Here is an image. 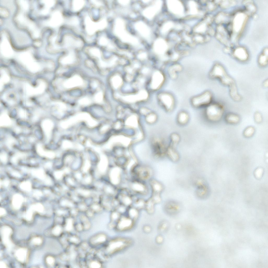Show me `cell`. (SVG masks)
Here are the masks:
<instances>
[{"label":"cell","instance_id":"277c9868","mask_svg":"<svg viewBox=\"0 0 268 268\" xmlns=\"http://www.w3.org/2000/svg\"><path fill=\"white\" fill-rule=\"evenodd\" d=\"M86 29L87 33L92 35L98 30L103 29L105 27L106 22L102 20L98 22H93L89 17H87L85 20Z\"/></svg>","mask_w":268,"mask_h":268},{"label":"cell","instance_id":"681fc988","mask_svg":"<svg viewBox=\"0 0 268 268\" xmlns=\"http://www.w3.org/2000/svg\"><path fill=\"white\" fill-rule=\"evenodd\" d=\"M46 261L49 264L51 265H53L54 262V259L52 257L49 256L46 258Z\"/></svg>","mask_w":268,"mask_h":268},{"label":"cell","instance_id":"8d00e7d4","mask_svg":"<svg viewBox=\"0 0 268 268\" xmlns=\"http://www.w3.org/2000/svg\"><path fill=\"white\" fill-rule=\"evenodd\" d=\"M255 121L257 123H260L262 121V117L261 114L258 112H256L255 114Z\"/></svg>","mask_w":268,"mask_h":268},{"label":"cell","instance_id":"ffe728a7","mask_svg":"<svg viewBox=\"0 0 268 268\" xmlns=\"http://www.w3.org/2000/svg\"><path fill=\"white\" fill-rule=\"evenodd\" d=\"M63 21V19L61 14L57 12L55 13L53 15L52 19V24L54 26H57L60 24Z\"/></svg>","mask_w":268,"mask_h":268},{"label":"cell","instance_id":"d590c367","mask_svg":"<svg viewBox=\"0 0 268 268\" xmlns=\"http://www.w3.org/2000/svg\"><path fill=\"white\" fill-rule=\"evenodd\" d=\"M62 231V229L61 227L59 226H56L53 230V233L56 236H58L61 233Z\"/></svg>","mask_w":268,"mask_h":268},{"label":"cell","instance_id":"cb8c5ba5","mask_svg":"<svg viewBox=\"0 0 268 268\" xmlns=\"http://www.w3.org/2000/svg\"><path fill=\"white\" fill-rule=\"evenodd\" d=\"M121 220L118 226L119 229H126L131 226L132 222L130 219L124 218Z\"/></svg>","mask_w":268,"mask_h":268},{"label":"cell","instance_id":"f5cc1de1","mask_svg":"<svg viewBox=\"0 0 268 268\" xmlns=\"http://www.w3.org/2000/svg\"><path fill=\"white\" fill-rule=\"evenodd\" d=\"M70 240L72 242L75 243H79V241L78 239L75 237H71L70 239Z\"/></svg>","mask_w":268,"mask_h":268},{"label":"cell","instance_id":"f907efd6","mask_svg":"<svg viewBox=\"0 0 268 268\" xmlns=\"http://www.w3.org/2000/svg\"><path fill=\"white\" fill-rule=\"evenodd\" d=\"M1 14L4 17H7L8 15V12L6 10L3 8H1Z\"/></svg>","mask_w":268,"mask_h":268},{"label":"cell","instance_id":"b9f144b4","mask_svg":"<svg viewBox=\"0 0 268 268\" xmlns=\"http://www.w3.org/2000/svg\"><path fill=\"white\" fill-rule=\"evenodd\" d=\"M68 23L72 25H76L78 24L79 20L77 18L73 17L69 20Z\"/></svg>","mask_w":268,"mask_h":268},{"label":"cell","instance_id":"d4e9b609","mask_svg":"<svg viewBox=\"0 0 268 268\" xmlns=\"http://www.w3.org/2000/svg\"><path fill=\"white\" fill-rule=\"evenodd\" d=\"M180 140V136L178 134L176 133H172L170 136V145L175 147L179 143Z\"/></svg>","mask_w":268,"mask_h":268},{"label":"cell","instance_id":"f6af8a7d","mask_svg":"<svg viewBox=\"0 0 268 268\" xmlns=\"http://www.w3.org/2000/svg\"><path fill=\"white\" fill-rule=\"evenodd\" d=\"M91 267L94 268H99L101 266V264L97 261H93L90 264Z\"/></svg>","mask_w":268,"mask_h":268},{"label":"cell","instance_id":"9c48e42d","mask_svg":"<svg viewBox=\"0 0 268 268\" xmlns=\"http://www.w3.org/2000/svg\"><path fill=\"white\" fill-rule=\"evenodd\" d=\"M83 83L82 79L77 76H74L69 79L65 82V86L67 88H71L79 86L82 84Z\"/></svg>","mask_w":268,"mask_h":268},{"label":"cell","instance_id":"f35d334b","mask_svg":"<svg viewBox=\"0 0 268 268\" xmlns=\"http://www.w3.org/2000/svg\"><path fill=\"white\" fill-rule=\"evenodd\" d=\"M79 103L82 105H88L90 103L91 101L89 98H84L79 101Z\"/></svg>","mask_w":268,"mask_h":268},{"label":"cell","instance_id":"8992f818","mask_svg":"<svg viewBox=\"0 0 268 268\" xmlns=\"http://www.w3.org/2000/svg\"><path fill=\"white\" fill-rule=\"evenodd\" d=\"M64 43L66 47L71 48H80L83 44L82 42L80 40L70 35L65 36Z\"/></svg>","mask_w":268,"mask_h":268},{"label":"cell","instance_id":"52a82bcc","mask_svg":"<svg viewBox=\"0 0 268 268\" xmlns=\"http://www.w3.org/2000/svg\"><path fill=\"white\" fill-rule=\"evenodd\" d=\"M1 231L3 243L9 249H10L12 246L10 239V236L12 232V230L8 226H4L2 227Z\"/></svg>","mask_w":268,"mask_h":268},{"label":"cell","instance_id":"74e56055","mask_svg":"<svg viewBox=\"0 0 268 268\" xmlns=\"http://www.w3.org/2000/svg\"><path fill=\"white\" fill-rule=\"evenodd\" d=\"M193 38L194 40L197 42H202L204 41V38L198 34H196Z\"/></svg>","mask_w":268,"mask_h":268},{"label":"cell","instance_id":"4fadbf2b","mask_svg":"<svg viewBox=\"0 0 268 268\" xmlns=\"http://www.w3.org/2000/svg\"><path fill=\"white\" fill-rule=\"evenodd\" d=\"M177 119L178 123L179 125H184L186 124L189 120V115L186 112L181 111L178 114Z\"/></svg>","mask_w":268,"mask_h":268},{"label":"cell","instance_id":"1f68e13d","mask_svg":"<svg viewBox=\"0 0 268 268\" xmlns=\"http://www.w3.org/2000/svg\"><path fill=\"white\" fill-rule=\"evenodd\" d=\"M89 51L90 54L93 56L98 57H101V52L97 48H92L90 49Z\"/></svg>","mask_w":268,"mask_h":268},{"label":"cell","instance_id":"f546056e","mask_svg":"<svg viewBox=\"0 0 268 268\" xmlns=\"http://www.w3.org/2000/svg\"><path fill=\"white\" fill-rule=\"evenodd\" d=\"M255 132V128L253 127L250 126L245 129L243 132V134L245 137L249 138L253 136Z\"/></svg>","mask_w":268,"mask_h":268},{"label":"cell","instance_id":"4316f807","mask_svg":"<svg viewBox=\"0 0 268 268\" xmlns=\"http://www.w3.org/2000/svg\"><path fill=\"white\" fill-rule=\"evenodd\" d=\"M107 161L106 158L102 156L98 165V167L100 171L102 172H105L107 169Z\"/></svg>","mask_w":268,"mask_h":268},{"label":"cell","instance_id":"03108f58","mask_svg":"<svg viewBox=\"0 0 268 268\" xmlns=\"http://www.w3.org/2000/svg\"><path fill=\"white\" fill-rule=\"evenodd\" d=\"M80 208L82 210H84L85 209V207L83 205H82L80 206Z\"/></svg>","mask_w":268,"mask_h":268},{"label":"cell","instance_id":"9a60e30c","mask_svg":"<svg viewBox=\"0 0 268 268\" xmlns=\"http://www.w3.org/2000/svg\"><path fill=\"white\" fill-rule=\"evenodd\" d=\"M258 64L260 67H265L268 65L267 50L265 49L259 56L258 60Z\"/></svg>","mask_w":268,"mask_h":268},{"label":"cell","instance_id":"816d5d0a","mask_svg":"<svg viewBox=\"0 0 268 268\" xmlns=\"http://www.w3.org/2000/svg\"><path fill=\"white\" fill-rule=\"evenodd\" d=\"M91 2L94 5L97 6H100L102 5V3L99 1H92Z\"/></svg>","mask_w":268,"mask_h":268},{"label":"cell","instance_id":"e0dca14e","mask_svg":"<svg viewBox=\"0 0 268 268\" xmlns=\"http://www.w3.org/2000/svg\"><path fill=\"white\" fill-rule=\"evenodd\" d=\"M182 67L181 65L176 64L171 66L169 68L168 73L172 79H175L177 76V73L181 71Z\"/></svg>","mask_w":268,"mask_h":268},{"label":"cell","instance_id":"7a4b0ae2","mask_svg":"<svg viewBox=\"0 0 268 268\" xmlns=\"http://www.w3.org/2000/svg\"><path fill=\"white\" fill-rule=\"evenodd\" d=\"M224 106L219 102L211 103L207 106L205 115L207 119L212 122H216L221 119L224 114Z\"/></svg>","mask_w":268,"mask_h":268},{"label":"cell","instance_id":"7bdbcfd3","mask_svg":"<svg viewBox=\"0 0 268 268\" xmlns=\"http://www.w3.org/2000/svg\"><path fill=\"white\" fill-rule=\"evenodd\" d=\"M64 174V172L62 171H59L55 172L54 175L56 178L58 179H61Z\"/></svg>","mask_w":268,"mask_h":268},{"label":"cell","instance_id":"6f0895ef","mask_svg":"<svg viewBox=\"0 0 268 268\" xmlns=\"http://www.w3.org/2000/svg\"><path fill=\"white\" fill-rule=\"evenodd\" d=\"M6 265L4 262H0V268H5L6 267Z\"/></svg>","mask_w":268,"mask_h":268},{"label":"cell","instance_id":"60d3db41","mask_svg":"<svg viewBox=\"0 0 268 268\" xmlns=\"http://www.w3.org/2000/svg\"><path fill=\"white\" fill-rule=\"evenodd\" d=\"M157 118V117L155 115L152 114V115H150L148 116L147 119L148 122L152 123L156 121Z\"/></svg>","mask_w":268,"mask_h":268},{"label":"cell","instance_id":"5b68a950","mask_svg":"<svg viewBox=\"0 0 268 268\" xmlns=\"http://www.w3.org/2000/svg\"><path fill=\"white\" fill-rule=\"evenodd\" d=\"M161 99L165 108L167 111L170 112L174 109L175 101L174 97L168 93H163L161 96Z\"/></svg>","mask_w":268,"mask_h":268},{"label":"cell","instance_id":"9f6ffc18","mask_svg":"<svg viewBox=\"0 0 268 268\" xmlns=\"http://www.w3.org/2000/svg\"><path fill=\"white\" fill-rule=\"evenodd\" d=\"M91 180V178L90 177H87L85 179V182L87 184L90 183Z\"/></svg>","mask_w":268,"mask_h":268},{"label":"cell","instance_id":"e7e4bbea","mask_svg":"<svg viewBox=\"0 0 268 268\" xmlns=\"http://www.w3.org/2000/svg\"><path fill=\"white\" fill-rule=\"evenodd\" d=\"M65 171L66 173H69L70 172V170L68 168H66L65 169Z\"/></svg>","mask_w":268,"mask_h":268},{"label":"cell","instance_id":"30bf717a","mask_svg":"<svg viewBox=\"0 0 268 268\" xmlns=\"http://www.w3.org/2000/svg\"><path fill=\"white\" fill-rule=\"evenodd\" d=\"M44 208L42 205L40 203H37L33 205L27 212L25 215L26 219L28 221L32 219L34 211H37L39 212H43Z\"/></svg>","mask_w":268,"mask_h":268},{"label":"cell","instance_id":"db71d44e","mask_svg":"<svg viewBox=\"0 0 268 268\" xmlns=\"http://www.w3.org/2000/svg\"><path fill=\"white\" fill-rule=\"evenodd\" d=\"M6 213V211L3 208H1L0 209V215L1 216L5 214Z\"/></svg>","mask_w":268,"mask_h":268},{"label":"cell","instance_id":"6125c7cd","mask_svg":"<svg viewBox=\"0 0 268 268\" xmlns=\"http://www.w3.org/2000/svg\"><path fill=\"white\" fill-rule=\"evenodd\" d=\"M106 191L108 193H111L112 192L111 189L109 187H108L106 188Z\"/></svg>","mask_w":268,"mask_h":268},{"label":"cell","instance_id":"003e7915","mask_svg":"<svg viewBox=\"0 0 268 268\" xmlns=\"http://www.w3.org/2000/svg\"><path fill=\"white\" fill-rule=\"evenodd\" d=\"M58 213L60 214H63L65 212L63 211H58Z\"/></svg>","mask_w":268,"mask_h":268},{"label":"cell","instance_id":"83f0119b","mask_svg":"<svg viewBox=\"0 0 268 268\" xmlns=\"http://www.w3.org/2000/svg\"><path fill=\"white\" fill-rule=\"evenodd\" d=\"M75 58L74 54L73 53H70L68 55L63 58L62 62L65 64H71L74 61Z\"/></svg>","mask_w":268,"mask_h":268},{"label":"cell","instance_id":"ba28073f","mask_svg":"<svg viewBox=\"0 0 268 268\" xmlns=\"http://www.w3.org/2000/svg\"><path fill=\"white\" fill-rule=\"evenodd\" d=\"M229 95L231 99L235 102H239L242 99V97L239 93L236 83L229 87Z\"/></svg>","mask_w":268,"mask_h":268},{"label":"cell","instance_id":"ac0fdd59","mask_svg":"<svg viewBox=\"0 0 268 268\" xmlns=\"http://www.w3.org/2000/svg\"><path fill=\"white\" fill-rule=\"evenodd\" d=\"M23 201L22 196L19 194H16L13 197L12 204L13 208L16 210L20 208Z\"/></svg>","mask_w":268,"mask_h":268},{"label":"cell","instance_id":"6da1fadb","mask_svg":"<svg viewBox=\"0 0 268 268\" xmlns=\"http://www.w3.org/2000/svg\"><path fill=\"white\" fill-rule=\"evenodd\" d=\"M209 76L211 78L218 80L222 85L228 87L235 83L224 66L219 63L213 65L210 72Z\"/></svg>","mask_w":268,"mask_h":268},{"label":"cell","instance_id":"680465c9","mask_svg":"<svg viewBox=\"0 0 268 268\" xmlns=\"http://www.w3.org/2000/svg\"><path fill=\"white\" fill-rule=\"evenodd\" d=\"M76 178L78 179H80L81 178V175L80 173H77L75 175Z\"/></svg>","mask_w":268,"mask_h":268},{"label":"cell","instance_id":"2e32d148","mask_svg":"<svg viewBox=\"0 0 268 268\" xmlns=\"http://www.w3.org/2000/svg\"><path fill=\"white\" fill-rule=\"evenodd\" d=\"M225 119L227 123L231 124H237L240 120V118L239 116L232 113L227 114L225 116Z\"/></svg>","mask_w":268,"mask_h":268},{"label":"cell","instance_id":"d6986e66","mask_svg":"<svg viewBox=\"0 0 268 268\" xmlns=\"http://www.w3.org/2000/svg\"><path fill=\"white\" fill-rule=\"evenodd\" d=\"M27 253V250L26 249L23 248H20L15 253V255L19 261L23 262L26 260Z\"/></svg>","mask_w":268,"mask_h":268},{"label":"cell","instance_id":"d6a6232c","mask_svg":"<svg viewBox=\"0 0 268 268\" xmlns=\"http://www.w3.org/2000/svg\"><path fill=\"white\" fill-rule=\"evenodd\" d=\"M153 189L155 192L158 193L160 192L162 190V186L159 183L156 181H154L152 184Z\"/></svg>","mask_w":268,"mask_h":268},{"label":"cell","instance_id":"8fae6325","mask_svg":"<svg viewBox=\"0 0 268 268\" xmlns=\"http://www.w3.org/2000/svg\"><path fill=\"white\" fill-rule=\"evenodd\" d=\"M234 51L233 55L235 58L239 61L245 62L248 59V54L245 49H238Z\"/></svg>","mask_w":268,"mask_h":268},{"label":"cell","instance_id":"7dc6e473","mask_svg":"<svg viewBox=\"0 0 268 268\" xmlns=\"http://www.w3.org/2000/svg\"><path fill=\"white\" fill-rule=\"evenodd\" d=\"M78 192L81 195L85 196H88L90 194L89 191L85 190L79 189L78 190Z\"/></svg>","mask_w":268,"mask_h":268},{"label":"cell","instance_id":"5bb4252c","mask_svg":"<svg viewBox=\"0 0 268 268\" xmlns=\"http://www.w3.org/2000/svg\"><path fill=\"white\" fill-rule=\"evenodd\" d=\"M218 27L220 30L217 28L216 36L218 39L220 41L225 44V42L226 43L227 42H228L227 41L228 40L227 38V31L223 27H222V29H221L220 25Z\"/></svg>","mask_w":268,"mask_h":268},{"label":"cell","instance_id":"c3c4849f","mask_svg":"<svg viewBox=\"0 0 268 268\" xmlns=\"http://www.w3.org/2000/svg\"><path fill=\"white\" fill-rule=\"evenodd\" d=\"M32 241L34 244L36 245H40L42 243L41 239L40 238L38 237L34 238Z\"/></svg>","mask_w":268,"mask_h":268},{"label":"cell","instance_id":"3957f363","mask_svg":"<svg viewBox=\"0 0 268 268\" xmlns=\"http://www.w3.org/2000/svg\"><path fill=\"white\" fill-rule=\"evenodd\" d=\"M212 93L210 91H206L193 98L191 103L192 105L196 108L207 107L212 103Z\"/></svg>","mask_w":268,"mask_h":268},{"label":"cell","instance_id":"7402d4cb","mask_svg":"<svg viewBox=\"0 0 268 268\" xmlns=\"http://www.w3.org/2000/svg\"><path fill=\"white\" fill-rule=\"evenodd\" d=\"M85 2L83 0H75L72 3V8L73 11L77 12L82 8L84 5Z\"/></svg>","mask_w":268,"mask_h":268},{"label":"cell","instance_id":"484cf974","mask_svg":"<svg viewBox=\"0 0 268 268\" xmlns=\"http://www.w3.org/2000/svg\"><path fill=\"white\" fill-rule=\"evenodd\" d=\"M105 236L103 234H99L94 236L91 240V242L93 244H99L104 242L106 240Z\"/></svg>","mask_w":268,"mask_h":268},{"label":"cell","instance_id":"836d02e7","mask_svg":"<svg viewBox=\"0 0 268 268\" xmlns=\"http://www.w3.org/2000/svg\"><path fill=\"white\" fill-rule=\"evenodd\" d=\"M20 187L22 189L29 191L31 190V186L30 183L28 182H24L22 183L20 185Z\"/></svg>","mask_w":268,"mask_h":268},{"label":"cell","instance_id":"e575fe53","mask_svg":"<svg viewBox=\"0 0 268 268\" xmlns=\"http://www.w3.org/2000/svg\"><path fill=\"white\" fill-rule=\"evenodd\" d=\"M73 228V222L72 219H68L66 222V229L68 231H71Z\"/></svg>","mask_w":268,"mask_h":268},{"label":"cell","instance_id":"bcb514c9","mask_svg":"<svg viewBox=\"0 0 268 268\" xmlns=\"http://www.w3.org/2000/svg\"><path fill=\"white\" fill-rule=\"evenodd\" d=\"M90 166L91 165L89 162L88 161H87L85 162L83 168V171L85 172L87 171L90 168Z\"/></svg>","mask_w":268,"mask_h":268},{"label":"cell","instance_id":"94428289","mask_svg":"<svg viewBox=\"0 0 268 268\" xmlns=\"http://www.w3.org/2000/svg\"><path fill=\"white\" fill-rule=\"evenodd\" d=\"M92 208L94 210L97 211L99 209V207L97 205H94L93 206Z\"/></svg>","mask_w":268,"mask_h":268},{"label":"cell","instance_id":"603a6c76","mask_svg":"<svg viewBox=\"0 0 268 268\" xmlns=\"http://www.w3.org/2000/svg\"><path fill=\"white\" fill-rule=\"evenodd\" d=\"M120 175V172L118 170H117L116 168H114L112 170L110 174V177L113 183L115 184L118 183Z\"/></svg>","mask_w":268,"mask_h":268},{"label":"cell","instance_id":"44dd1931","mask_svg":"<svg viewBox=\"0 0 268 268\" xmlns=\"http://www.w3.org/2000/svg\"><path fill=\"white\" fill-rule=\"evenodd\" d=\"M138 176L143 179H146L149 177L150 172L148 168H141L137 171Z\"/></svg>","mask_w":268,"mask_h":268},{"label":"cell","instance_id":"f1b7e54d","mask_svg":"<svg viewBox=\"0 0 268 268\" xmlns=\"http://www.w3.org/2000/svg\"><path fill=\"white\" fill-rule=\"evenodd\" d=\"M244 2L247 11L250 12L251 14L255 13L256 10L255 6L253 3L250 1H246V2Z\"/></svg>","mask_w":268,"mask_h":268},{"label":"cell","instance_id":"be15d7a7","mask_svg":"<svg viewBox=\"0 0 268 268\" xmlns=\"http://www.w3.org/2000/svg\"><path fill=\"white\" fill-rule=\"evenodd\" d=\"M72 159L70 157V158H68L66 159V161L67 162H71L72 160Z\"/></svg>","mask_w":268,"mask_h":268},{"label":"cell","instance_id":"4dcf8cb0","mask_svg":"<svg viewBox=\"0 0 268 268\" xmlns=\"http://www.w3.org/2000/svg\"><path fill=\"white\" fill-rule=\"evenodd\" d=\"M32 173L34 176L42 179L45 178L46 176L44 171L42 170H33Z\"/></svg>","mask_w":268,"mask_h":268},{"label":"cell","instance_id":"11a10c76","mask_svg":"<svg viewBox=\"0 0 268 268\" xmlns=\"http://www.w3.org/2000/svg\"><path fill=\"white\" fill-rule=\"evenodd\" d=\"M263 87L265 88H267L268 87V80H265L263 82Z\"/></svg>","mask_w":268,"mask_h":268},{"label":"cell","instance_id":"ab89813d","mask_svg":"<svg viewBox=\"0 0 268 268\" xmlns=\"http://www.w3.org/2000/svg\"><path fill=\"white\" fill-rule=\"evenodd\" d=\"M102 99L103 95L102 92H99L96 94L95 97V100L97 102L100 103L102 101Z\"/></svg>","mask_w":268,"mask_h":268},{"label":"cell","instance_id":"7c38bea8","mask_svg":"<svg viewBox=\"0 0 268 268\" xmlns=\"http://www.w3.org/2000/svg\"><path fill=\"white\" fill-rule=\"evenodd\" d=\"M166 154L169 158L173 161L176 162L179 159V155L175 147L171 145L168 146Z\"/></svg>","mask_w":268,"mask_h":268},{"label":"cell","instance_id":"91938a15","mask_svg":"<svg viewBox=\"0 0 268 268\" xmlns=\"http://www.w3.org/2000/svg\"><path fill=\"white\" fill-rule=\"evenodd\" d=\"M68 183L71 185H74V183L73 180L71 178H68Z\"/></svg>","mask_w":268,"mask_h":268},{"label":"cell","instance_id":"ee69618b","mask_svg":"<svg viewBox=\"0 0 268 268\" xmlns=\"http://www.w3.org/2000/svg\"><path fill=\"white\" fill-rule=\"evenodd\" d=\"M62 206L72 207L73 205L72 203L66 200H63L61 203Z\"/></svg>","mask_w":268,"mask_h":268}]
</instances>
